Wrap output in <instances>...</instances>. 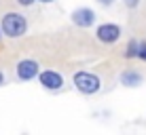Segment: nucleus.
Listing matches in <instances>:
<instances>
[{"label":"nucleus","mask_w":146,"mask_h":135,"mask_svg":"<svg viewBox=\"0 0 146 135\" xmlns=\"http://www.w3.org/2000/svg\"><path fill=\"white\" fill-rule=\"evenodd\" d=\"M2 36H4V34H2V28H0V40H2Z\"/></svg>","instance_id":"obj_15"},{"label":"nucleus","mask_w":146,"mask_h":135,"mask_svg":"<svg viewBox=\"0 0 146 135\" xmlns=\"http://www.w3.org/2000/svg\"><path fill=\"white\" fill-rule=\"evenodd\" d=\"M70 19H72V23L76 28L87 30V28H93L95 26L98 15H95V11H93V9H89V7H78V9H74V11L70 13Z\"/></svg>","instance_id":"obj_6"},{"label":"nucleus","mask_w":146,"mask_h":135,"mask_svg":"<svg viewBox=\"0 0 146 135\" xmlns=\"http://www.w3.org/2000/svg\"><path fill=\"white\" fill-rule=\"evenodd\" d=\"M100 4H102V7H112L114 2H117V0H98Z\"/></svg>","instance_id":"obj_12"},{"label":"nucleus","mask_w":146,"mask_h":135,"mask_svg":"<svg viewBox=\"0 0 146 135\" xmlns=\"http://www.w3.org/2000/svg\"><path fill=\"white\" fill-rule=\"evenodd\" d=\"M0 28H2V34L7 38L17 40L28 32V19L19 11H7L2 15V19H0Z\"/></svg>","instance_id":"obj_1"},{"label":"nucleus","mask_w":146,"mask_h":135,"mask_svg":"<svg viewBox=\"0 0 146 135\" xmlns=\"http://www.w3.org/2000/svg\"><path fill=\"white\" fill-rule=\"evenodd\" d=\"M142 61H146V40H140V57Z\"/></svg>","instance_id":"obj_10"},{"label":"nucleus","mask_w":146,"mask_h":135,"mask_svg":"<svg viewBox=\"0 0 146 135\" xmlns=\"http://www.w3.org/2000/svg\"><path fill=\"white\" fill-rule=\"evenodd\" d=\"M72 87L76 89L80 95H98L102 91V78L93 72L87 70H78L72 74Z\"/></svg>","instance_id":"obj_2"},{"label":"nucleus","mask_w":146,"mask_h":135,"mask_svg":"<svg viewBox=\"0 0 146 135\" xmlns=\"http://www.w3.org/2000/svg\"><path fill=\"white\" fill-rule=\"evenodd\" d=\"M4 82H7V76H4V72L0 70V87H4Z\"/></svg>","instance_id":"obj_13"},{"label":"nucleus","mask_w":146,"mask_h":135,"mask_svg":"<svg viewBox=\"0 0 146 135\" xmlns=\"http://www.w3.org/2000/svg\"><path fill=\"white\" fill-rule=\"evenodd\" d=\"M140 2H142V0H123V4H125L127 9H138Z\"/></svg>","instance_id":"obj_9"},{"label":"nucleus","mask_w":146,"mask_h":135,"mask_svg":"<svg viewBox=\"0 0 146 135\" xmlns=\"http://www.w3.org/2000/svg\"><path fill=\"white\" fill-rule=\"evenodd\" d=\"M123 55H125L127 59H138V57H140V40H135V38H131Z\"/></svg>","instance_id":"obj_8"},{"label":"nucleus","mask_w":146,"mask_h":135,"mask_svg":"<svg viewBox=\"0 0 146 135\" xmlns=\"http://www.w3.org/2000/svg\"><path fill=\"white\" fill-rule=\"evenodd\" d=\"M121 36H123V30L121 26L117 23H100L98 28H95V38H98V42L102 44H117L121 40Z\"/></svg>","instance_id":"obj_5"},{"label":"nucleus","mask_w":146,"mask_h":135,"mask_svg":"<svg viewBox=\"0 0 146 135\" xmlns=\"http://www.w3.org/2000/svg\"><path fill=\"white\" fill-rule=\"evenodd\" d=\"M38 74H40V63L32 57L21 59V61H17V66H15V76H17L19 82H30V80H34V78H38Z\"/></svg>","instance_id":"obj_4"},{"label":"nucleus","mask_w":146,"mask_h":135,"mask_svg":"<svg viewBox=\"0 0 146 135\" xmlns=\"http://www.w3.org/2000/svg\"><path fill=\"white\" fill-rule=\"evenodd\" d=\"M38 82H40V87H42L44 91H49V93H57V91H62V89L66 87V78H64V74L57 72V70H40Z\"/></svg>","instance_id":"obj_3"},{"label":"nucleus","mask_w":146,"mask_h":135,"mask_svg":"<svg viewBox=\"0 0 146 135\" xmlns=\"http://www.w3.org/2000/svg\"><path fill=\"white\" fill-rule=\"evenodd\" d=\"M15 2H17L19 7H26V9H30L34 2H38V0H15Z\"/></svg>","instance_id":"obj_11"},{"label":"nucleus","mask_w":146,"mask_h":135,"mask_svg":"<svg viewBox=\"0 0 146 135\" xmlns=\"http://www.w3.org/2000/svg\"><path fill=\"white\" fill-rule=\"evenodd\" d=\"M38 2H42V4H53L55 0H38Z\"/></svg>","instance_id":"obj_14"},{"label":"nucleus","mask_w":146,"mask_h":135,"mask_svg":"<svg viewBox=\"0 0 146 135\" xmlns=\"http://www.w3.org/2000/svg\"><path fill=\"white\" fill-rule=\"evenodd\" d=\"M119 82L123 84V87L135 89V87H140V84L144 82V76L138 72V70H123V72L119 74Z\"/></svg>","instance_id":"obj_7"}]
</instances>
